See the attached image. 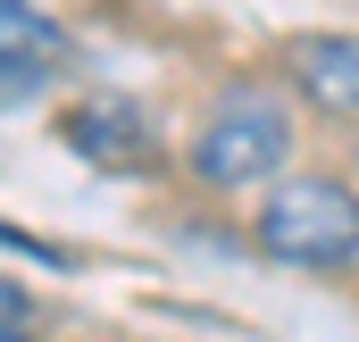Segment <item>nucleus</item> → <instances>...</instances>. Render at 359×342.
Returning a JSON list of instances; mask_svg holds the SVG:
<instances>
[{
    "label": "nucleus",
    "instance_id": "5",
    "mask_svg": "<svg viewBox=\"0 0 359 342\" xmlns=\"http://www.w3.org/2000/svg\"><path fill=\"white\" fill-rule=\"evenodd\" d=\"M67 59H76V42H67V25H59L50 8H34V0H0V92L42 84V76H59Z\"/></svg>",
    "mask_w": 359,
    "mask_h": 342
},
{
    "label": "nucleus",
    "instance_id": "1",
    "mask_svg": "<svg viewBox=\"0 0 359 342\" xmlns=\"http://www.w3.org/2000/svg\"><path fill=\"white\" fill-rule=\"evenodd\" d=\"M251 234L276 267H351L359 259V192L343 175H292L259 200Z\"/></svg>",
    "mask_w": 359,
    "mask_h": 342
},
{
    "label": "nucleus",
    "instance_id": "3",
    "mask_svg": "<svg viewBox=\"0 0 359 342\" xmlns=\"http://www.w3.org/2000/svg\"><path fill=\"white\" fill-rule=\"evenodd\" d=\"M59 142L76 159H92V167H117V175H151L159 167V134H151V117L134 100H76L59 117Z\"/></svg>",
    "mask_w": 359,
    "mask_h": 342
},
{
    "label": "nucleus",
    "instance_id": "7",
    "mask_svg": "<svg viewBox=\"0 0 359 342\" xmlns=\"http://www.w3.org/2000/svg\"><path fill=\"white\" fill-rule=\"evenodd\" d=\"M0 342H34V334H0Z\"/></svg>",
    "mask_w": 359,
    "mask_h": 342
},
{
    "label": "nucleus",
    "instance_id": "2",
    "mask_svg": "<svg viewBox=\"0 0 359 342\" xmlns=\"http://www.w3.org/2000/svg\"><path fill=\"white\" fill-rule=\"evenodd\" d=\"M292 159V117L276 109L268 92H226L209 109V125L192 134V175L217 192H251Z\"/></svg>",
    "mask_w": 359,
    "mask_h": 342
},
{
    "label": "nucleus",
    "instance_id": "4",
    "mask_svg": "<svg viewBox=\"0 0 359 342\" xmlns=\"http://www.w3.org/2000/svg\"><path fill=\"white\" fill-rule=\"evenodd\" d=\"M284 76H292V92H301L309 109L359 125V34H292Z\"/></svg>",
    "mask_w": 359,
    "mask_h": 342
},
{
    "label": "nucleus",
    "instance_id": "6",
    "mask_svg": "<svg viewBox=\"0 0 359 342\" xmlns=\"http://www.w3.org/2000/svg\"><path fill=\"white\" fill-rule=\"evenodd\" d=\"M25 317H34V292L17 275H0V334H25Z\"/></svg>",
    "mask_w": 359,
    "mask_h": 342
}]
</instances>
